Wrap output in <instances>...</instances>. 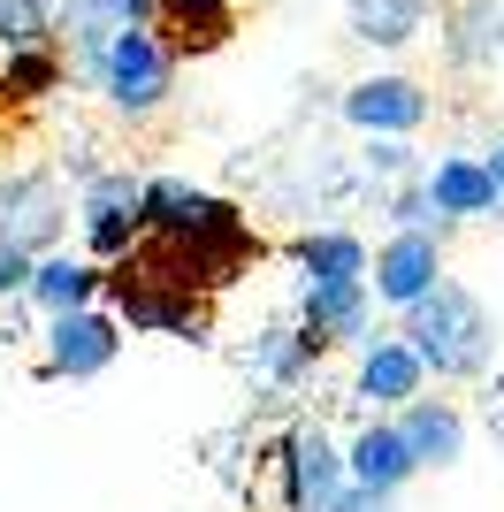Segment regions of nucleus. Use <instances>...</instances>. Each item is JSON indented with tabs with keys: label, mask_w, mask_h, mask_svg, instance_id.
<instances>
[{
	"label": "nucleus",
	"mask_w": 504,
	"mask_h": 512,
	"mask_svg": "<svg viewBox=\"0 0 504 512\" xmlns=\"http://www.w3.org/2000/svg\"><path fill=\"white\" fill-rule=\"evenodd\" d=\"M489 169H497V184H504V138H497V153H489Z\"/></svg>",
	"instance_id": "a878e982"
},
{
	"label": "nucleus",
	"mask_w": 504,
	"mask_h": 512,
	"mask_svg": "<svg viewBox=\"0 0 504 512\" xmlns=\"http://www.w3.org/2000/svg\"><path fill=\"white\" fill-rule=\"evenodd\" d=\"M428 192H436L443 222H482V214L504 207V184L489 161H474V153H443L436 169H428Z\"/></svg>",
	"instance_id": "1a4fd4ad"
},
{
	"label": "nucleus",
	"mask_w": 504,
	"mask_h": 512,
	"mask_svg": "<svg viewBox=\"0 0 504 512\" xmlns=\"http://www.w3.org/2000/svg\"><path fill=\"white\" fill-rule=\"evenodd\" d=\"M367 306H375V283H306V321L298 329L314 344H375Z\"/></svg>",
	"instance_id": "f8f14e48"
},
{
	"label": "nucleus",
	"mask_w": 504,
	"mask_h": 512,
	"mask_svg": "<svg viewBox=\"0 0 504 512\" xmlns=\"http://www.w3.org/2000/svg\"><path fill=\"white\" fill-rule=\"evenodd\" d=\"M420 383H428V360H420L405 337H375L367 352H359V375H352V398H367V406H413Z\"/></svg>",
	"instance_id": "6e6552de"
},
{
	"label": "nucleus",
	"mask_w": 504,
	"mask_h": 512,
	"mask_svg": "<svg viewBox=\"0 0 504 512\" xmlns=\"http://www.w3.org/2000/svg\"><path fill=\"white\" fill-rule=\"evenodd\" d=\"M367 169L375 176H413V146H405V138H367Z\"/></svg>",
	"instance_id": "b1692460"
},
{
	"label": "nucleus",
	"mask_w": 504,
	"mask_h": 512,
	"mask_svg": "<svg viewBox=\"0 0 504 512\" xmlns=\"http://www.w3.org/2000/svg\"><path fill=\"white\" fill-rule=\"evenodd\" d=\"M298 268H306V283H367L375 253L352 230H314V237H298Z\"/></svg>",
	"instance_id": "dca6fc26"
},
{
	"label": "nucleus",
	"mask_w": 504,
	"mask_h": 512,
	"mask_svg": "<svg viewBox=\"0 0 504 512\" xmlns=\"http://www.w3.org/2000/svg\"><path fill=\"white\" fill-rule=\"evenodd\" d=\"M54 31H62V0H0V54L54 46Z\"/></svg>",
	"instance_id": "aec40b11"
},
{
	"label": "nucleus",
	"mask_w": 504,
	"mask_h": 512,
	"mask_svg": "<svg viewBox=\"0 0 504 512\" xmlns=\"http://www.w3.org/2000/svg\"><path fill=\"white\" fill-rule=\"evenodd\" d=\"M344 490H352V451H336L321 421L291 428L283 436V505L291 512H336Z\"/></svg>",
	"instance_id": "7ed1b4c3"
},
{
	"label": "nucleus",
	"mask_w": 504,
	"mask_h": 512,
	"mask_svg": "<svg viewBox=\"0 0 504 512\" xmlns=\"http://www.w3.org/2000/svg\"><path fill=\"white\" fill-rule=\"evenodd\" d=\"M398 337L428 360L436 383H474V375L489 367V352H497V321H489V306L474 299L466 283L443 276L420 306H405V329H398Z\"/></svg>",
	"instance_id": "f257e3e1"
},
{
	"label": "nucleus",
	"mask_w": 504,
	"mask_h": 512,
	"mask_svg": "<svg viewBox=\"0 0 504 512\" xmlns=\"http://www.w3.org/2000/svg\"><path fill=\"white\" fill-rule=\"evenodd\" d=\"M344 123L367 130V138H413L428 123V92L413 77H359L344 92Z\"/></svg>",
	"instance_id": "0eeeda50"
},
{
	"label": "nucleus",
	"mask_w": 504,
	"mask_h": 512,
	"mask_svg": "<svg viewBox=\"0 0 504 512\" xmlns=\"http://www.w3.org/2000/svg\"><path fill=\"white\" fill-rule=\"evenodd\" d=\"M107 291V268L92 253H46L39 260V283H31V299L46 314H84V306Z\"/></svg>",
	"instance_id": "4468645a"
},
{
	"label": "nucleus",
	"mask_w": 504,
	"mask_h": 512,
	"mask_svg": "<svg viewBox=\"0 0 504 512\" xmlns=\"http://www.w3.org/2000/svg\"><path fill=\"white\" fill-rule=\"evenodd\" d=\"M428 31V0H352V39L367 46H413Z\"/></svg>",
	"instance_id": "6ab92c4d"
},
{
	"label": "nucleus",
	"mask_w": 504,
	"mask_h": 512,
	"mask_svg": "<svg viewBox=\"0 0 504 512\" xmlns=\"http://www.w3.org/2000/svg\"><path fill=\"white\" fill-rule=\"evenodd\" d=\"M344 451H352V482H359V490H382V497H398L413 474H428V467L413 459V444H405L398 421H367Z\"/></svg>",
	"instance_id": "9d476101"
},
{
	"label": "nucleus",
	"mask_w": 504,
	"mask_h": 512,
	"mask_svg": "<svg viewBox=\"0 0 504 512\" xmlns=\"http://www.w3.org/2000/svg\"><path fill=\"white\" fill-rule=\"evenodd\" d=\"M161 0H62V31H69V54L84 69H100V54L115 46V31L130 23H153Z\"/></svg>",
	"instance_id": "9b49d317"
},
{
	"label": "nucleus",
	"mask_w": 504,
	"mask_h": 512,
	"mask_svg": "<svg viewBox=\"0 0 504 512\" xmlns=\"http://www.w3.org/2000/svg\"><path fill=\"white\" fill-rule=\"evenodd\" d=\"M443 54H451V69H482L504 54V8L497 0H466L459 16H451V39H443Z\"/></svg>",
	"instance_id": "f3484780"
},
{
	"label": "nucleus",
	"mask_w": 504,
	"mask_h": 512,
	"mask_svg": "<svg viewBox=\"0 0 504 512\" xmlns=\"http://www.w3.org/2000/svg\"><path fill=\"white\" fill-rule=\"evenodd\" d=\"M77 222H146V176L130 169H92L77 199Z\"/></svg>",
	"instance_id": "a211bd4d"
},
{
	"label": "nucleus",
	"mask_w": 504,
	"mask_h": 512,
	"mask_svg": "<svg viewBox=\"0 0 504 512\" xmlns=\"http://www.w3.org/2000/svg\"><path fill=\"white\" fill-rule=\"evenodd\" d=\"M314 352L321 344L306 337V329H268V337H260V375H268V383H298Z\"/></svg>",
	"instance_id": "4be33fe9"
},
{
	"label": "nucleus",
	"mask_w": 504,
	"mask_h": 512,
	"mask_svg": "<svg viewBox=\"0 0 504 512\" xmlns=\"http://www.w3.org/2000/svg\"><path fill=\"white\" fill-rule=\"evenodd\" d=\"M367 283H375V299L398 306V314H405V306H420V299L443 283V245H436V230H398V237L375 253V276H367Z\"/></svg>",
	"instance_id": "423d86ee"
},
{
	"label": "nucleus",
	"mask_w": 504,
	"mask_h": 512,
	"mask_svg": "<svg viewBox=\"0 0 504 512\" xmlns=\"http://www.w3.org/2000/svg\"><path fill=\"white\" fill-rule=\"evenodd\" d=\"M336 512H398V497H382V490H359V482H352V490L336 497Z\"/></svg>",
	"instance_id": "393cba45"
},
{
	"label": "nucleus",
	"mask_w": 504,
	"mask_h": 512,
	"mask_svg": "<svg viewBox=\"0 0 504 512\" xmlns=\"http://www.w3.org/2000/svg\"><path fill=\"white\" fill-rule=\"evenodd\" d=\"M69 230V199L46 169H23L0 184V245H23V253H54V237Z\"/></svg>",
	"instance_id": "20e7f679"
},
{
	"label": "nucleus",
	"mask_w": 504,
	"mask_h": 512,
	"mask_svg": "<svg viewBox=\"0 0 504 512\" xmlns=\"http://www.w3.org/2000/svg\"><path fill=\"white\" fill-rule=\"evenodd\" d=\"M405 444H413L420 467H459L466 459V413L451 406V398H413V406L398 413Z\"/></svg>",
	"instance_id": "ddd939ff"
},
{
	"label": "nucleus",
	"mask_w": 504,
	"mask_h": 512,
	"mask_svg": "<svg viewBox=\"0 0 504 512\" xmlns=\"http://www.w3.org/2000/svg\"><path fill=\"white\" fill-rule=\"evenodd\" d=\"M153 31H168L176 54H214V46L237 31V16H230V0H161V8H153Z\"/></svg>",
	"instance_id": "2eb2a0df"
},
{
	"label": "nucleus",
	"mask_w": 504,
	"mask_h": 512,
	"mask_svg": "<svg viewBox=\"0 0 504 512\" xmlns=\"http://www.w3.org/2000/svg\"><path fill=\"white\" fill-rule=\"evenodd\" d=\"M31 283H39V253L0 245V299H31Z\"/></svg>",
	"instance_id": "5701e85b"
},
{
	"label": "nucleus",
	"mask_w": 504,
	"mask_h": 512,
	"mask_svg": "<svg viewBox=\"0 0 504 512\" xmlns=\"http://www.w3.org/2000/svg\"><path fill=\"white\" fill-rule=\"evenodd\" d=\"M62 85V54L54 46H23V54H0V92L16 100H39V92Z\"/></svg>",
	"instance_id": "412c9836"
},
{
	"label": "nucleus",
	"mask_w": 504,
	"mask_h": 512,
	"mask_svg": "<svg viewBox=\"0 0 504 512\" xmlns=\"http://www.w3.org/2000/svg\"><path fill=\"white\" fill-rule=\"evenodd\" d=\"M100 92L115 115H130V123H146V115H161L168 92H176V46L153 31V23H130V31H115V46L100 54Z\"/></svg>",
	"instance_id": "f03ea898"
},
{
	"label": "nucleus",
	"mask_w": 504,
	"mask_h": 512,
	"mask_svg": "<svg viewBox=\"0 0 504 512\" xmlns=\"http://www.w3.org/2000/svg\"><path fill=\"white\" fill-rule=\"evenodd\" d=\"M115 352H123V321L100 314V306L46 321V375H62V383H92V375H107Z\"/></svg>",
	"instance_id": "39448f33"
}]
</instances>
